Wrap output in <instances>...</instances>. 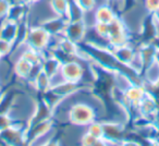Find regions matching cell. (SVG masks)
Segmentation results:
<instances>
[{
    "label": "cell",
    "instance_id": "1",
    "mask_svg": "<svg viewBox=\"0 0 159 146\" xmlns=\"http://www.w3.org/2000/svg\"><path fill=\"white\" fill-rule=\"evenodd\" d=\"M97 113L93 106L87 103L79 102L71 105L68 112V118L71 123L75 125H89V123L96 121Z\"/></svg>",
    "mask_w": 159,
    "mask_h": 146
},
{
    "label": "cell",
    "instance_id": "2",
    "mask_svg": "<svg viewBox=\"0 0 159 146\" xmlns=\"http://www.w3.org/2000/svg\"><path fill=\"white\" fill-rule=\"evenodd\" d=\"M52 36L49 35L42 25L38 26H31L30 27L29 34H27L26 40L24 43V46L32 48L34 50L44 52L47 47L50 45V39Z\"/></svg>",
    "mask_w": 159,
    "mask_h": 146
},
{
    "label": "cell",
    "instance_id": "3",
    "mask_svg": "<svg viewBox=\"0 0 159 146\" xmlns=\"http://www.w3.org/2000/svg\"><path fill=\"white\" fill-rule=\"evenodd\" d=\"M102 141L104 144H115L117 141H123L125 126L119 121H105L102 122ZM122 143V142H121Z\"/></svg>",
    "mask_w": 159,
    "mask_h": 146
},
{
    "label": "cell",
    "instance_id": "4",
    "mask_svg": "<svg viewBox=\"0 0 159 146\" xmlns=\"http://www.w3.org/2000/svg\"><path fill=\"white\" fill-rule=\"evenodd\" d=\"M60 74L62 75V79L64 81L73 83H80L82 80L83 74H84V69L80 64V62L75 60H70L64 63H62L60 69Z\"/></svg>",
    "mask_w": 159,
    "mask_h": 146
},
{
    "label": "cell",
    "instance_id": "5",
    "mask_svg": "<svg viewBox=\"0 0 159 146\" xmlns=\"http://www.w3.org/2000/svg\"><path fill=\"white\" fill-rule=\"evenodd\" d=\"M87 25L85 21H75V22H68L66 29H64L62 36L68 38L73 43L80 44L84 39L86 35Z\"/></svg>",
    "mask_w": 159,
    "mask_h": 146
},
{
    "label": "cell",
    "instance_id": "6",
    "mask_svg": "<svg viewBox=\"0 0 159 146\" xmlns=\"http://www.w3.org/2000/svg\"><path fill=\"white\" fill-rule=\"evenodd\" d=\"M68 19L62 18V16H50V18L46 19L45 21L42 22V26L49 35L52 37H58V36H62L64 29H66V24H68Z\"/></svg>",
    "mask_w": 159,
    "mask_h": 146
},
{
    "label": "cell",
    "instance_id": "7",
    "mask_svg": "<svg viewBox=\"0 0 159 146\" xmlns=\"http://www.w3.org/2000/svg\"><path fill=\"white\" fill-rule=\"evenodd\" d=\"M115 58L123 66H129L132 61V59L134 58L136 51L129 45H124L121 47H117V48H112L111 49Z\"/></svg>",
    "mask_w": 159,
    "mask_h": 146
},
{
    "label": "cell",
    "instance_id": "8",
    "mask_svg": "<svg viewBox=\"0 0 159 146\" xmlns=\"http://www.w3.org/2000/svg\"><path fill=\"white\" fill-rule=\"evenodd\" d=\"M117 18L115 10L109 5H102L94 10V21L99 23H110Z\"/></svg>",
    "mask_w": 159,
    "mask_h": 146
},
{
    "label": "cell",
    "instance_id": "9",
    "mask_svg": "<svg viewBox=\"0 0 159 146\" xmlns=\"http://www.w3.org/2000/svg\"><path fill=\"white\" fill-rule=\"evenodd\" d=\"M16 32H18V23L13 21H9L5 19L0 22V38L13 43L16 37Z\"/></svg>",
    "mask_w": 159,
    "mask_h": 146
},
{
    "label": "cell",
    "instance_id": "10",
    "mask_svg": "<svg viewBox=\"0 0 159 146\" xmlns=\"http://www.w3.org/2000/svg\"><path fill=\"white\" fill-rule=\"evenodd\" d=\"M62 62L58 59L57 57H55L53 55H49L48 57L44 58L42 62V69L49 78H52L53 75H56L57 73L60 72L61 69Z\"/></svg>",
    "mask_w": 159,
    "mask_h": 146
},
{
    "label": "cell",
    "instance_id": "11",
    "mask_svg": "<svg viewBox=\"0 0 159 146\" xmlns=\"http://www.w3.org/2000/svg\"><path fill=\"white\" fill-rule=\"evenodd\" d=\"M26 7L25 3H12L10 6V9L7 14V20L13 21V22L19 23L20 21L26 19Z\"/></svg>",
    "mask_w": 159,
    "mask_h": 146
},
{
    "label": "cell",
    "instance_id": "12",
    "mask_svg": "<svg viewBox=\"0 0 159 146\" xmlns=\"http://www.w3.org/2000/svg\"><path fill=\"white\" fill-rule=\"evenodd\" d=\"M85 14L86 13L80 8V6L75 2L74 0H70L69 1V9H68V14H66V19H68L69 22L84 21Z\"/></svg>",
    "mask_w": 159,
    "mask_h": 146
},
{
    "label": "cell",
    "instance_id": "13",
    "mask_svg": "<svg viewBox=\"0 0 159 146\" xmlns=\"http://www.w3.org/2000/svg\"><path fill=\"white\" fill-rule=\"evenodd\" d=\"M70 0H49V8L52 11L53 16L66 18Z\"/></svg>",
    "mask_w": 159,
    "mask_h": 146
},
{
    "label": "cell",
    "instance_id": "14",
    "mask_svg": "<svg viewBox=\"0 0 159 146\" xmlns=\"http://www.w3.org/2000/svg\"><path fill=\"white\" fill-rule=\"evenodd\" d=\"M32 68H33V64L30 63V62L27 61L26 59H24L23 57H20L16 60V64H14V72H16V74L19 78L26 80L30 72H31Z\"/></svg>",
    "mask_w": 159,
    "mask_h": 146
},
{
    "label": "cell",
    "instance_id": "15",
    "mask_svg": "<svg viewBox=\"0 0 159 146\" xmlns=\"http://www.w3.org/2000/svg\"><path fill=\"white\" fill-rule=\"evenodd\" d=\"M33 85L35 86V89H37V91L42 92V93H45V92H47L51 87L50 78L42 70V72L38 74L36 80L34 81Z\"/></svg>",
    "mask_w": 159,
    "mask_h": 146
},
{
    "label": "cell",
    "instance_id": "16",
    "mask_svg": "<svg viewBox=\"0 0 159 146\" xmlns=\"http://www.w3.org/2000/svg\"><path fill=\"white\" fill-rule=\"evenodd\" d=\"M75 2L80 6V8L85 12V13H89L93 12L96 9V0H74Z\"/></svg>",
    "mask_w": 159,
    "mask_h": 146
},
{
    "label": "cell",
    "instance_id": "17",
    "mask_svg": "<svg viewBox=\"0 0 159 146\" xmlns=\"http://www.w3.org/2000/svg\"><path fill=\"white\" fill-rule=\"evenodd\" d=\"M81 144H83V145H104V141L100 139H97V137L89 134V132H86L82 136Z\"/></svg>",
    "mask_w": 159,
    "mask_h": 146
},
{
    "label": "cell",
    "instance_id": "18",
    "mask_svg": "<svg viewBox=\"0 0 159 146\" xmlns=\"http://www.w3.org/2000/svg\"><path fill=\"white\" fill-rule=\"evenodd\" d=\"M12 49H13V43L0 38V53H1L2 58L5 56L9 55L12 51Z\"/></svg>",
    "mask_w": 159,
    "mask_h": 146
},
{
    "label": "cell",
    "instance_id": "19",
    "mask_svg": "<svg viewBox=\"0 0 159 146\" xmlns=\"http://www.w3.org/2000/svg\"><path fill=\"white\" fill-rule=\"evenodd\" d=\"M12 2L10 0H0V22L7 18L8 11H9Z\"/></svg>",
    "mask_w": 159,
    "mask_h": 146
},
{
    "label": "cell",
    "instance_id": "20",
    "mask_svg": "<svg viewBox=\"0 0 159 146\" xmlns=\"http://www.w3.org/2000/svg\"><path fill=\"white\" fill-rule=\"evenodd\" d=\"M145 9L149 13H154L159 10V0H144Z\"/></svg>",
    "mask_w": 159,
    "mask_h": 146
},
{
    "label": "cell",
    "instance_id": "21",
    "mask_svg": "<svg viewBox=\"0 0 159 146\" xmlns=\"http://www.w3.org/2000/svg\"><path fill=\"white\" fill-rule=\"evenodd\" d=\"M42 0H24V3L27 6H31V5H36V3L40 2Z\"/></svg>",
    "mask_w": 159,
    "mask_h": 146
},
{
    "label": "cell",
    "instance_id": "22",
    "mask_svg": "<svg viewBox=\"0 0 159 146\" xmlns=\"http://www.w3.org/2000/svg\"><path fill=\"white\" fill-rule=\"evenodd\" d=\"M12 3H24V0H10Z\"/></svg>",
    "mask_w": 159,
    "mask_h": 146
},
{
    "label": "cell",
    "instance_id": "23",
    "mask_svg": "<svg viewBox=\"0 0 159 146\" xmlns=\"http://www.w3.org/2000/svg\"><path fill=\"white\" fill-rule=\"evenodd\" d=\"M1 58H2V56H1V53H0V60H1Z\"/></svg>",
    "mask_w": 159,
    "mask_h": 146
},
{
    "label": "cell",
    "instance_id": "24",
    "mask_svg": "<svg viewBox=\"0 0 159 146\" xmlns=\"http://www.w3.org/2000/svg\"><path fill=\"white\" fill-rule=\"evenodd\" d=\"M108 1H115V0H108Z\"/></svg>",
    "mask_w": 159,
    "mask_h": 146
}]
</instances>
